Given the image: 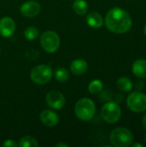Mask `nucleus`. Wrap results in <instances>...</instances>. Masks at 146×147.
I'll use <instances>...</instances> for the list:
<instances>
[{
    "label": "nucleus",
    "instance_id": "nucleus-1",
    "mask_svg": "<svg viewBox=\"0 0 146 147\" xmlns=\"http://www.w3.org/2000/svg\"><path fill=\"white\" fill-rule=\"evenodd\" d=\"M104 23L110 32L114 34H125L131 29L133 20L130 14L125 9L114 7L107 13Z\"/></svg>",
    "mask_w": 146,
    "mask_h": 147
},
{
    "label": "nucleus",
    "instance_id": "nucleus-2",
    "mask_svg": "<svg viewBox=\"0 0 146 147\" xmlns=\"http://www.w3.org/2000/svg\"><path fill=\"white\" fill-rule=\"evenodd\" d=\"M75 114L77 117L83 121H91L96 114L95 102L88 97L80 99L76 103Z\"/></svg>",
    "mask_w": 146,
    "mask_h": 147
},
{
    "label": "nucleus",
    "instance_id": "nucleus-3",
    "mask_svg": "<svg viewBox=\"0 0 146 147\" xmlns=\"http://www.w3.org/2000/svg\"><path fill=\"white\" fill-rule=\"evenodd\" d=\"M133 134L126 127H117L110 134V143L115 147H128L133 145Z\"/></svg>",
    "mask_w": 146,
    "mask_h": 147
},
{
    "label": "nucleus",
    "instance_id": "nucleus-4",
    "mask_svg": "<svg viewBox=\"0 0 146 147\" xmlns=\"http://www.w3.org/2000/svg\"><path fill=\"white\" fill-rule=\"evenodd\" d=\"M101 115L102 119L106 122L109 124H114L118 122L120 119L121 109L117 102L108 101L102 107Z\"/></svg>",
    "mask_w": 146,
    "mask_h": 147
},
{
    "label": "nucleus",
    "instance_id": "nucleus-5",
    "mask_svg": "<svg viewBox=\"0 0 146 147\" xmlns=\"http://www.w3.org/2000/svg\"><path fill=\"white\" fill-rule=\"evenodd\" d=\"M127 108L134 113L146 111V95L141 91H134L126 97Z\"/></svg>",
    "mask_w": 146,
    "mask_h": 147
},
{
    "label": "nucleus",
    "instance_id": "nucleus-6",
    "mask_svg": "<svg viewBox=\"0 0 146 147\" xmlns=\"http://www.w3.org/2000/svg\"><path fill=\"white\" fill-rule=\"evenodd\" d=\"M40 41L42 48L49 53H55L60 45V39L59 34L52 30L45 31L41 34Z\"/></svg>",
    "mask_w": 146,
    "mask_h": 147
},
{
    "label": "nucleus",
    "instance_id": "nucleus-7",
    "mask_svg": "<svg viewBox=\"0 0 146 147\" xmlns=\"http://www.w3.org/2000/svg\"><path fill=\"white\" fill-rule=\"evenodd\" d=\"M52 76V68L46 65H40L33 68L30 72L31 80L37 84H47Z\"/></svg>",
    "mask_w": 146,
    "mask_h": 147
},
{
    "label": "nucleus",
    "instance_id": "nucleus-8",
    "mask_svg": "<svg viewBox=\"0 0 146 147\" xmlns=\"http://www.w3.org/2000/svg\"><path fill=\"white\" fill-rule=\"evenodd\" d=\"M47 105L53 109H61L65 103L64 95L58 90H51L46 96Z\"/></svg>",
    "mask_w": 146,
    "mask_h": 147
},
{
    "label": "nucleus",
    "instance_id": "nucleus-9",
    "mask_svg": "<svg viewBox=\"0 0 146 147\" xmlns=\"http://www.w3.org/2000/svg\"><path fill=\"white\" fill-rule=\"evenodd\" d=\"M40 11V4L36 1H27L22 4L20 7L21 14L25 17H34L36 16Z\"/></svg>",
    "mask_w": 146,
    "mask_h": 147
},
{
    "label": "nucleus",
    "instance_id": "nucleus-10",
    "mask_svg": "<svg viewBox=\"0 0 146 147\" xmlns=\"http://www.w3.org/2000/svg\"><path fill=\"white\" fill-rule=\"evenodd\" d=\"M15 30V24L12 18L4 16L0 20V34L3 37H10Z\"/></svg>",
    "mask_w": 146,
    "mask_h": 147
},
{
    "label": "nucleus",
    "instance_id": "nucleus-11",
    "mask_svg": "<svg viewBox=\"0 0 146 147\" xmlns=\"http://www.w3.org/2000/svg\"><path fill=\"white\" fill-rule=\"evenodd\" d=\"M40 119L41 121V122L49 127H52L54 126H56L59 123V115L49 109H46L44 111H42L40 115Z\"/></svg>",
    "mask_w": 146,
    "mask_h": 147
},
{
    "label": "nucleus",
    "instance_id": "nucleus-12",
    "mask_svg": "<svg viewBox=\"0 0 146 147\" xmlns=\"http://www.w3.org/2000/svg\"><path fill=\"white\" fill-rule=\"evenodd\" d=\"M86 22L87 24L94 28H99L102 27L104 23V20L101 14L96 11H92L89 13L86 16Z\"/></svg>",
    "mask_w": 146,
    "mask_h": 147
},
{
    "label": "nucleus",
    "instance_id": "nucleus-13",
    "mask_svg": "<svg viewBox=\"0 0 146 147\" xmlns=\"http://www.w3.org/2000/svg\"><path fill=\"white\" fill-rule=\"evenodd\" d=\"M133 74L142 79L146 78V60L143 59H137L133 62V67H132Z\"/></svg>",
    "mask_w": 146,
    "mask_h": 147
},
{
    "label": "nucleus",
    "instance_id": "nucleus-14",
    "mask_svg": "<svg viewBox=\"0 0 146 147\" xmlns=\"http://www.w3.org/2000/svg\"><path fill=\"white\" fill-rule=\"evenodd\" d=\"M88 70V63L81 59H77L72 61L71 65V71L75 75H83Z\"/></svg>",
    "mask_w": 146,
    "mask_h": 147
},
{
    "label": "nucleus",
    "instance_id": "nucleus-15",
    "mask_svg": "<svg viewBox=\"0 0 146 147\" xmlns=\"http://www.w3.org/2000/svg\"><path fill=\"white\" fill-rule=\"evenodd\" d=\"M117 87L122 92H129L133 90V84L130 78L126 77H122L117 81Z\"/></svg>",
    "mask_w": 146,
    "mask_h": 147
},
{
    "label": "nucleus",
    "instance_id": "nucleus-16",
    "mask_svg": "<svg viewBox=\"0 0 146 147\" xmlns=\"http://www.w3.org/2000/svg\"><path fill=\"white\" fill-rule=\"evenodd\" d=\"M73 10L78 16H83L88 11L89 6L85 0H76L73 3Z\"/></svg>",
    "mask_w": 146,
    "mask_h": 147
},
{
    "label": "nucleus",
    "instance_id": "nucleus-17",
    "mask_svg": "<svg viewBox=\"0 0 146 147\" xmlns=\"http://www.w3.org/2000/svg\"><path fill=\"white\" fill-rule=\"evenodd\" d=\"M18 146L20 147H38L39 143L37 142L36 139L31 136H24L20 139Z\"/></svg>",
    "mask_w": 146,
    "mask_h": 147
},
{
    "label": "nucleus",
    "instance_id": "nucleus-18",
    "mask_svg": "<svg viewBox=\"0 0 146 147\" xmlns=\"http://www.w3.org/2000/svg\"><path fill=\"white\" fill-rule=\"evenodd\" d=\"M88 90L89 91L90 94L96 95V94H99L102 90H103V84L101 80L99 79H96L93 80L88 87Z\"/></svg>",
    "mask_w": 146,
    "mask_h": 147
},
{
    "label": "nucleus",
    "instance_id": "nucleus-19",
    "mask_svg": "<svg viewBox=\"0 0 146 147\" xmlns=\"http://www.w3.org/2000/svg\"><path fill=\"white\" fill-rule=\"evenodd\" d=\"M55 78L59 82H65L69 78V72L65 68L59 67L55 71Z\"/></svg>",
    "mask_w": 146,
    "mask_h": 147
},
{
    "label": "nucleus",
    "instance_id": "nucleus-20",
    "mask_svg": "<svg viewBox=\"0 0 146 147\" xmlns=\"http://www.w3.org/2000/svg\"><path fill=\"white\" fill-rule=\"evenodd\" d=\"M39 35V30L34 27H28L24 31V36L28 40H34Z\"/></svg>",
    "mask_w": 146,
    "mask_h": 147
},
{
    "label": "nucleus",
    "instance_id": "nucleus-21",
    "mask_svg": "<svg viewBox=\"0 0 146 147\" xmlns=\"http://www.w3.org/2000/svg\"><path fill=\"white\" fill-rule=\"evenodd\" d=\"M100 93H101L100 98H101L102 101H106V102L111 101V99H112V97H113V93H112L111 90H102Z\"/></svg>",
    "mask_w": 146,
    "mask_h": 147
},
{
    "label": "nucleus",
    "instance_id": "nucleus-22",
    "mask_svg": "<svg viewBox=\"0 0 146 147\" xmlns=\"http://www.w3.org/2000/svg\"><path fill=\"white\" fill-rule=\"evenodd\" d=\"M3 147H16L18 146V144H16L14 140H7L3 142Z\"/></svg>",
    "mask_w": 146,
    "mask_h": 147
},
{
    "label": "nucleus",
    "instance_id": "nucleus-23",
    "mask_svg": "<svg viewBox=\"0 0 146 147\" xmlns=\"http://www.w3.org/2000/svg\"><path fill=\"white\" fill-rule=\"evenodd\" d=\"M142 125H143L144 128L146 130V114L144 115V117H143V120H142Z\"/></svg>",
    "mask_w": 146,
    "mask_h": 147
},
{
    "label": "nucleus",
    "instance_id": "nucleus-24",
    "mask_svg": "<svg viewBox=\"0 0 146 147\" xmlns=\"http://www.w3.org/2000/svg\"><path fill=\"white\" fill-rule=\"evenodd\" d=\"M56 147H68V145L65 144V143H59V144H56L55 145Z\"/></svg>",
    "mask_w": 146,
    "mask_h": 147
},
{
    "label": "nucleus",
    "instance_id": "nucleus-25",
    "mask_svg": "<svg viewBox=\"0 0 146 147\" xmlns=\"http://www.w3.org/2000/svg\"><path fill=\"white\" fill-rule=\"evenodd\" d=\"M133 147H143V145H142V144H140V143H135V144H133Z\"/></svg>",
    "mask_w": 146,
    "mask_h": 147
},
{
    "label": "nucleus",
    "instance_id": "nucleus-26",
    "mask_svg": "<svg viewBox=\"0 0 146 147\" xmlns=\"http://www.w3.org/2000/svg\"><path fill=\"white\" fill-rule=\"evenodd\" d=\"M144 33H145V34L146 35V24L145 26V28H144Z\"/></svg>",
    "mask_w": 146,
    "mask_h": 147
},
{
    "label": "nucleus",
    "instance_id": "nucleus-27",
    "mask_svg": "<svg viewBox=\"0 0 146 147\" xmlns=\"http://www.w3.org/2000/svg\"><path fill=\"white\" fill-rule=\"evenodd\" d=\"M145 142L146 143V134H145Z\"/></svg>",
    "mask_w": 146,
    "mask_h": 147
},
{
    "label": "nucleus",
    "instance_id": "nucleus-28",
    "mask_svg": "<svg viewBox=\"0 0 146 147\" xmlns=\"http://www.w3.org/2000/svg\"><path fill=\"white\" fill-rule=\"evenodd\" d=\"M0 54H1V49H0Z\"/></svg>",
    "mask_w": 146,
    "mask_h": 147
}]
</instances>
